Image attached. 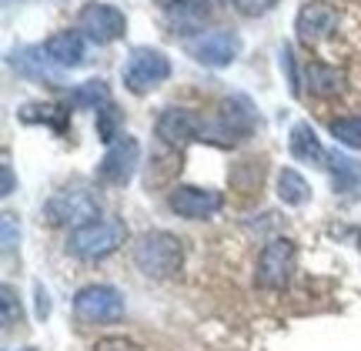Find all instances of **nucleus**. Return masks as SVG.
I'll return each instance as SVG.
<instances>
[{
  "label": "nucleus",
  "mask_w": 361,
  "mask_h": 351,
  "mask_svg": "<svg viewBox=\"0 0 361 351\" xmlns=\"http://www.w3.org/2000/svg\"><path fill=\"white\" fill-rule=\"evenodd\" d=\"M188 54L204 67H228L241 54V40L231 30H207L188 40Z\"/></svg>",
  "instance_id": "1a4fd4ad"
},
{
  "label": "nucleus",
  "mask_w": 361,
  "mask_h": 351,
  "mask_svg": "<svg viewBox=\"0 0 361 351\" xmlns=\"http://www.w3.org/2000/svg\"><path fill=\"white\" fill-rule=\"evenodd\" d=\"M134 264L137 271L154 278V281H164V278H174L180 271V261H184V247H180V238H174L171 231H144L137 241H134Z\"/></svg>",
  "instance_id": "f257e3e1"
},
{
  "label": "nucleus",
  "mask_w": 361,
  "mask_h": 351,
  "mask_svg": "<svg viewBox=\"0 0 361 351\" xmlns=\"http://www.w3.org/2000/svg\"><path fill=\"white\" fill-rule=\"evenodd\" d=\"M234 11L245 13V17H261V13H268L278 0H231Z\"/></svg>",
  "instance_id": "a878e982"
},
{
  "label": "nucleus",
  "mask_w": 361,
  "mask_h": 351,
  "mask_svg": "<svg viewBox=\"0 0 361 351\" xmlns=\"http://www.w3.org/2000/svg\"><path fill=\"white\" fill-rule=\"evenodd\" d=\"M71 104L80 107V111H101V107L111 104V91H107V84L101 78L84 80L71 91Z\"/></svg>",
  "instance_id": "aec40b11"
},
{
  "label": "nucleus",
  "mask_w": 361,
  "mask_h": 351,
  "mask_svg": "<svg viewBox=\"0 0 361 351\" xmlns=\"http://www.w3.org/2000/svg\"><path fill=\"white\" fill-rule=\"evenodd\" d=\"M117 128H121V111H117L114 104H107L97 111V137H101L104 144H114L121 134H117Z\"/></svg>",
  "instance_id": "5701e85b"
},
{
  "label": "nucleus",
  "mask_w": 361,
  "mask_h": 351,
  "mask_svg": "<svg viewBox=\"0 0 361 351\" xmlns=\"http://www.w3.org/2000/svg\"><path fill=\"white\" fill-rule=\"evenodd\" d=\"M295 30L305 44H318V40L331 37L338 30V11L331 4H324V0H308V4L298 11Z\"/></svg>",
  "instance_id": "f8f14e48"
},
{
  "label": "nucleus",
  "mask_w": 361,
  "mask_h": 351,
  "mask_svg": "<svg viewBox=\"0 0 361 351\" xmlns=\"http://www.w3.org/2000/svg\"><path fill=\"white\" fill-rule=\"evenodd\" d=\"M124 224L107 218V221H90V224H80L74 231L67 234V251L80 261H101L107 254H114L117 247L124 245Z\"/></svg>",
  "instance_id": "f03ea898"
},
{
  "label": "nucleus",
  "mask_w": 361,
  "mask_h": 351,
  "mask_svg": "<svg viewBox=\"0 0 361 351\" xmlns=\"http://www.w3.org/2000/svg\"><path fill=\"white\" fill-rule=\"evenodd\" d=\"M168 204L174 214L188 218V221H204L211 214H218L224 208V195L214 187H194V184H178L171 191Z\"/></svg>",
  "instance_id": "9d476101"
},
{
  "label": "nucleus",
  "mask_w": 361,
  "mask_h": 351,
  "mask_svg": "<svg viewBox=\"0 0 361 351\" xmlns=\"http://www.w3.org/2000/svg\"><path fill=\"white\" fill-rule=\"evenodd\" d=\"M97 197L90 195V191H80V187H67V191H57V195L44 204V214H47V221L51 224H90L97 221Z\"/></svg>",
  "instance_id": "39448f33"
},
{
  "label": "nucleus",
  "mask_w": 361,
  "mask_h": 351,
  "mask_svg": "<svg viewBox=\"0 0 361 351\" xmlns=\"http://www.w3.org/2000/svg\"><path fill=\"white\" fill-rule=\"evenodd\" d=\"M90 351H141V348H137L130 338H117V335H111V338H101Z\"/></svg>",
  "instance_id": "cd10ccee"
},
{
  "label": "nucleus",
  "mask_w": 361,
  "mask_h": 351,
  "mask_svg": "<svg viewBox=\"0 0 361 351\" xmlns=\"http://www.w3.org/2000/svg\"><path fill=\"white\" fill-rule=\"evenodd\" d=\"M251 124H255V114L247 107L245 97H234V101H224L221 104L218 121L204 124L201 130V141H218V144H238L251 134Z\"/></svg>",
  "instance_id": "423d86ee"
},
{
  "label": "nucleus",
  "mask_w": 361,
  "mask_h": 351,
  "mask_svg": "<svg viewBox=\"0 0 361 351\" xmlns=\"http://www.w3.org/2000/svg\"><path fill=\"white\" fill-rule=\"evenodd\" d=\"M328 168H331V181H335V191L341 195H355L361 187V164L348 154H328Z\"/></svg>",
  "instance_id": "a211bd4d"
},
{
  "label": "nucleus",
  "mask_w": 361,
  "mask_h": 351,
  "mask_svg": "<svg viewBox=\"0 0 361 351\" xmlns=\"http://www.w3.org/2000/svg\"><path fill=\"white\" fill-rule=\"evenodd\" d=\"M305 80H308L311 94H318V97H335V94L345 91V74L322 64V61H308L305 64Z\"/></svg>",
  "instance_id": "dca6fc26"
},
{
  "label": "nucleus",
  "mask_w": 361,
  "mask_h": 351,
  "mask_svg": "<svg viewBox=\"0 0 361 351\" xmlns=\"http://www.w3.org/2000/svg\"><path fill=\"white\" fill-rule=\"evenodd\" d=\"M278 197H281L284 204H291V208H301V204H308L311 187L295 168H284L278 174Z\"/></svg>",
  "instance_id": "412c9836"
},
{
  "label": "nucleus",
  "mask_w": 361,
  "mask_h": 351,
  "mask_svg": "<svg viewBox=\"0 0 361 351\" xmlns=\"http://www.w3.org/2000/svg\"><path fill=\"white\" fill-rule=\"evenodd\" d=\"M74 314L84 325H107L124 314V295L111 285H87L74 298Z\"/></svg>",
  "instance_id": "20e7f679"
},
{
  "label": "nucleus",
  "mask_w": 361,
  "mask_h": 351,
  "mask_svg": "<svg viewBox=\"0 0 361 351\" xmlns=\"http://www.w3.org/2000/svg\"><path fill=\"white\" fill-rule=\"evenodd\" d=\"M121 74H124V87L130 94H147L171 78V61L157 47H134Z\"/></svg>",
  "instance_id": "7ed1b4c3"
},
{
  "label": "nucleus",
  "mask_w": 361,
  "mask_h": 351,
  "mask_svg": "<svg viewBox=\"0 0 361 351\" xmlns=\"http://www.w3.org/2000/svg\"><path fill=\"white\" fill-rule=\"evenodd\" d=\"M11 64L20 70V74H27V78H37V80H54L57 84V74H51V67L54 64L51 57H47V51L44 47H24V51H17L11 57Z\"/></svg>",
  "instance_id": "6ab92c4d"
},
{
  "label": "nucleus",
  "mask_w": 361,
  "mask_h": 351,
  "mask_svg": "<svg viewBox=\"0 0 361 351\" xmlns=\"http://www.w3.org/2000/svg\"><path fill=\"white\" fill-rule=\"evenodd\" d=\"M331 134L338 137V144H345L351 151H361V117H338V121H331Z\"/></svg>",
  "instance_id": "4be33fe9"
},
{
  "label": "nucleus",
  "mask_w": 361,
  "mask_h": 351,
  "mask_svg": "<svg viewBox=\"0 0 361 351\" xmlns=\"http://www.w3.org/2000/svg\"><path fill=\"white\" fill-rule=\"evenodd\" d=\"M44 51L57 70H71V67H80V61H84V37L78 30H61V34L47 37Z\"/></svg>",
  "instance_id": "4468645a"
},
{
  "label": "nucleus",
  "mask_w": 361,
  "mask_h": 351,
  "mask_svg": "<svg viewBox=\"0 0 361 351\" xmlns=\"http://www.w3.org/2000/svg\"><path fill=\"white\" fill-rule=\"evenodd\" d=\"M281 67L284 74H288V87H291V94H301V80H298V70H295V54H291V47H281Z\"/></svg>",
  "instance_id": "bb28decb"
},
{
  "label": "nucleus",
  "mask_w": 361,
  "mask_h": 351,
  "mask_svg": "<svg viewBox=\"0 0 361 351\" xmlns=\"http://www.w3.org/2000/svg\"><path fill=\"white\" fill-rule=\"evenodd\" d=\"M78 27L94 44H111V40L124 37L128 20H124V13L117 11L114 4H87L78 17Z\"/></svg>",
  "instance_id": "9b49d317"
},
{
  "label": "nucleus",
  "mask_w": 361,
  "mask_h": 351,
  "mask_svg": "<svg viewBox=\"0 0 361 351\" xmlns=\"http://www.w3.org/2000/svg\"><path fill=\"white\" fill-rule=\"evenodd\" d=\"M291 154L298 161H305V164H324L328 161V151L322 147V141H318V134H314L308 121H298L291 128Z\"/></svg>",
  "instance_id": "2eb2a0df"
},
{
  "label": "nucleus",
  "mask_w": 361,
  "mask_h": 351,
  "mask_svg": "<svg viewBox=\"0 0 361 351\" xmlns=\"http://www.w3.org/2000/svg\"><path fill=\"white\" fill-rule=\"evenodd\" d=\"M0 301H4V325H13L20 318V301L13 298V288L4 285L0 288Z\"/></svg>",
  "instance_id": "393cba45"
},
{
  "label": "nucleus",
  "mask_w": 361,
  "mask_h": 351,
  "mask_svg": "<svg viewBox=\"0 0 361 351\" xmlns=\"http://www.w3.org/2000/svg\"><path fill=\"white\" fill-rule=\"evenodd\" d=\"M17 245V228H13V214H4V251Z\"/></svg>",
  "instance_id": "c85d7f7f"
},
{
  "label": "nucleus",
  "mask_w": 361,
  "mask_h": 351,
  "mask_svg": "<svg viewBox=\"0 0 361 351\" xmlns=\"http://www.w3.org/2000/svg\"><path fill=\"white\" fill-rule=\"evenodd\" d=\"M47 312H51V301H47V291H44V288H37V318H47Z\"/></svg>",
  "instance_id": "c756f323"
},
{
  "label": "nucleus",
  "mask_w": 361,
  "mask_h": 351,
  "mask_svg": "<svg viewBox=\"0 0 361 351\" xmlns=\"http://www.w3.org/2000/svg\"><path fill=\"white\" fill-rule=\"evenodd\" d=\"M54 111L57 107H51V104H27V107H20V121H27V124H34V121H40V124H54V128H64V121H57L54 117Z\"/></svg>",
  "instance_id": "b1692460"
},
{
  "label": "nucleus",
  "mask_w": 361,
  "mask_h": 351,
  "mask_svg": "<svg viewBox=\"0 0 361 351\" xmlns=\"http://www.w3.org/2000/svg\"><path fill=\"white\" fill-rule=\"evenodd\" d=\"M164 11H168V20L178 27L180 34H191V30H197L204 24L207 0H168Z\"/></svg>",
  "instance_id": "f3484780"
},
{
  "label": "nucleus",
  "mask_w": 361,
  "mask_h": 351,
  "mask_svg": "<svg viewBox=\"0 0 361 351\" xmlns=\"http://www.w3.org/2000/svg\"><path fill=\"white\" fill-rule=\"evenodd\" d=\"M137 164H141V144L134 141L130 134H121L114 144H107V154L101 157L97 174H101V181L111 184V187H124V184L134 178Z\"/></svg>",
  "instance_id": "0eeeda50"
},
{
  "label": "nucleus",
  "mask_w": 361,
  "mask_h": 351,
  "mask_svg": "<svg viewBox=\"0 0 361 351\" xmlns=\"http://www.w3.org/2000/svg\"><path fill=\"white\" fill-rule=\"evenodd\" d=\"M0 195L7 197V195H13V171H11V164H4V191Z\"/></svg>",
  "instance_id": "7c9ffc66"
},
{
  "label": "nucleus",
  "mask_w": 361,
  "mask_h": 351,
  "mask_svg": "<svg viewBox=\"0 0 361 351\" xmlns=\"http://www.w3.org/2000/svg\"><path fill=\"white\" fill-rule=\"evenodd\" d=\"M201 130H204V121L188 111V107H168L164 114L157 117V137L171 147H180L188 141H201Z\"/></svg>",
  "instance_id": "ddd939ff"
},
{
  "label": "nucleus",
  "mask_w": 361,
  "mask_h": 351,
  "mask_svg": "<svg viewBox=\"0 0 361 351\" xmlns=\"http://www.w3.org/2000/svg\"><path fill=\"white\" fill-rule=\"evenodd\" d=\"M295 271V241L288 238H274L261 247L258 254V285L268 288V291H278V288L288 285V278Z\"/></svg>",
  "instance_id": "6e6552de"
}]
</instances>
